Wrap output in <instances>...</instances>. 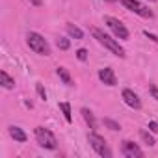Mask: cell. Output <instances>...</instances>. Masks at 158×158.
I'll use <instances>...</instances> for the list:
<instances>
[{
  "instance_id": "6da1fadb",
  "label": "cell",
  "mask_w": 158,
  "mask_h": 158,
  "mask_svg": "<svg viewBox=\"0 0 158 158\" xmlns=\"http://www.w3.org/2000/svg\"><path fill=\"white\" fill-rule=\"evenodd\" d=\"M91 34H93V37H95V39H97V41H99L102 47H106L108 50H112L115 56H119V58H125V50L119 47V43H117L115 39H112L110 35H106V34H104L102 30H99V28H93V30H91Z\"/></svg>"
},
{
  "instance_id": "7a4b0ae2",
  "label": "cell",
  "mask_w": 158,
  "mask_h": 158,
  "mask_svg": "<svg viewBox=\"0 0 158 158\" xmlns=\"http://www.w3.org/2000/svg\"><path fill=\"white\" fill-rule=\"evenodd\" d=\"M26 41H28V47H30L35 54H39V56H48V54H50V47H48L47 39H45L41 34L30 32L28 37H26Z\"/></svg>"
},
{
  "instance_id": "3957f363",
  "label": "cell",
  "mask_w": 158,
  "mask_h": 158,
  "mask_svg": "<svg viewBox=\"0 0 158 158\" xmlns=\"http://www.w3.org/2000/svg\"><path fill=\"white\" fill-rule=\"evenodd\" d=\"M35 139H37V143L41 145V147H45V149H56L58 147V139H56V136L48 130V128H45V127H35Z\"/></svg>"
},
{
  "instance_id": "277c9868",
  "label": "cell",
  "mask_w": 158,
  "mask_h": 158,
  "mask_svg": "<svg viewBox=\"0 0 158 158\" xmlns=\"http://www.w3.org/2000/svg\"><path fill=\"white\" fill-rule=\"evenodd\" d=\"M88 141H89L91 149H93L99 156H102V158H112V151H110V147L106 145L104 138H101L99 134H89V136H88Z\"/></svg>"
},
{
  "instance_id": "5b68a950",
  "label": "cell",
  "mask_w": 158,
  "mask_h": 158,
  "mask_svg": "<svg viewBox=\"0 0 158 158\" xmlns=\"http://www.w3.org/2000/svg\"><path fill=\"white\" fill-rule=\"evenodd\" d=\"M121 4H123L127 10H130L132 13H136V15H139V17H143V19H152V11H151L147 6L139 4L138 0H121Z\"/></svg>"
},
{
  "instance_id": "8992f818",
  "label": "cell",
  "mask_w": 158,
  "mask_h": 158,
  "mask_svg": "<svg viewBox=\"0 0 158 158\" xmlns=\"http://www.w3.org/2000/svg\"><path fill=\"white\" fill-rule=\"evenodd\" d=\"M104 23H106V26L115 34V37H119V39H128V30H127V26H125L119 19H115V17H104Z\"/></svg>"
},
{
  "instance_id": "52a82bcc",
  "label": "cell",
  "mask_w": 158,
  "mask_h": 158,
  "mask_svg": "<svg viewBox=\"0 0 158 158\" xmlns=\"http://www.w3.org/2000/svg\"><path fill=\"white\" fill-rule=\"evenodd\" d=\"M121 152H123L127 158H141V156H143V151H141L134 141H128V139H125V141L121 143Z\"/></svg>"
},
{
  "instance_id": "ba28073f",
  "label": "cell",
  "mask_w": 158,
  "mask_h": 158,
  "mask_svg": "<svg viewBox=\"0 0 158 158\" xmlns=\"http://www.w3.org/2000/svg\"><path fill=\"white\" fill-rule=\"evenodd\" d=\"M99 78H101L102 84H106V86H110V88H114V86L117 84V80H115V73H114L110 67L101 69V71H99Z\"/></svg>"
},
{
  "instance_id": "9c48e42d",
  "label": "cell",
  "mask_w": 158,
  "mask_h": 158,
  "mask_svg": "<svg viewBox=\"0 0 158 158\" xmlns=\"http://www.w3.org/2000/svg\"><path fill=\"white\" fill-rule=\"evenodd\" d=\"M121 97H123V101H125L130 108H134V110H139V108H141V101H139V97H138L132 89H125Z\"/></svg>"
},
{
  "instance_id": "30bf717a",
  "label": "cell",
  "mask_w": 158,
  "mask_h": 158,
  "mask_svg": "<svg viewBox=\"0 0 158 158\" xmlns=\"http://www.w3.org/2000/svg\"><path fill=\"white\" fill-rule=\"evenodd\" d=\"M10 136H11L15 141H19V143H24V141H26V134H24V130L19 128V127H15V125L10 127Z\"/></svg>"
},
{
  "instance_id": "8fae6325",
  "label": "cell",
  "mask_w": 158,
  "mask_h": 158,
  "mask_svg": "<svg viewBox=\"0 0 158 158\" xmlns=\"http://www.w3.org/2000/svg\"><path fill=\"white\" fill-rule=\"evenodd\" d=\"M0 82H2V86L6 88V89H13L15 88V80L6 73V71H0Z\"/></svg>"
},
{
  "instance_id": "7c38bea8",
  "label": "cell",
  "mask_w": 158,
  "mask_h": 158,
  "mask_svg": "<svg viewBox=\"0 0 158 158\" xmlns=\"http://www.w3.org/2000/svg\"><path fill=\"white\" fill-rule=\"evenodd\" d=\"M56 73H58V76L63 80V84L73 86V78H71V74H69V71H67L65 67H58V69H56Z\"/></svg>"
},
{
  "instance_id": "4fadbf2b",
  "label": "cell",
  "mask_w": 158,
  "mask_h": 158,
  "mask_svg": "<svg viewBox=\"0 0 158 158\" xmlns=\"http://www.w3.org/2000/svg\"><path fill=\"white\" fill-rule=\"evenodd\" d=\"M82 117L86 119V123L89 125V128H91V130H95V128H97V121H95L93 114H91L88 108H82Z\"/></svg>"
},
{
  "instance_id": "5bb4252c",
  "label": "cell",
  "mask_w": 158,
  "mask_h": 158,
  "mask_svg": "<svg viewBox=\"0 0 158 158\" xmlns=\"http://www.w3.org/2000/svg\"><path fill=\"white\" fill-rule=\"evenodd\" d=\"M67 34L71 35V37H74V39H82L84 37V32L80 30V28H78V26H74V24H67Z\"/></svg>"
},
{
  "instance_id": "9a60e30c",
  "label": "cell",
  "mask_w": 158,
  "mask_h": 158,
  "mask_svg": "<svg viewBox=\"0 0 158 158\" xmlns=\"http://www.w3.org/2000/svg\"><path fill=\"white\" fill-rule=\"evenodd\" d=\"M60 110L63 112L65 121H67V123H71V121H73V115H71V104H69V102H61V104H60Z\"/></svg>"
},
{
  "instance_id": "2e32d148",
  "label": "cell",
  "mask_w": 158,
  "mask_h": 158,
  "mask_svg": "<svg viewBox=\"0 0 158 158\" xmlns=\"http://www.w3.org/2000/svg\"><path fill=\"white\" fill-rule=\"evenodd\" d=\"M139 136H141V139H143V141H145L149 147H152V145L156 143V141H154V138H152V136H151L147 130H139Z\"/></svg>"
},
{
  "instance_id": "e0dca14e",
  "label": "cell",
  "mask_w": 158,
  "mask_h": 158,
  "mask_svg": "<svg viewBox=\"0 0 158 158\" xmlns=\"http://www.w3.org/2000/svg\"><path fill=\"white\" fill-rule=\"evenodd\" d=\"M71 47V41L67 39V37H60L58 39V48H61V50H67Z\"/></svg>"
},
{
  "instance_id": "ac0fdd59",
  "label": "cell",
  "mask_w": 158,
  "mask_h": 158,
  "mask_svg": "<svg viewBox=\"0 0 158 158\" xmlns=\"http://www.w3.org/2000/svg\"><path fill=\"white\" fill-rule=\"evenodd\" d=\"M104 125L110 128V130H121V127H119V123H115V121H112V119H104Z\"/></svg>"
},
{
  "instance_id": "d6986e66",
  "label": "cell",
  "mask_w": 158,
  "mask_h": 158,
  "mask_svg": "<svg viewBox=\"0 0 158 158\" xmlns=\"http://www.w3.org/2000/svg\"><path fill=\"white\" fill-rule=\"evenodd\" d=\"M76 58L80 60V61H86V60H88V50H86V48H78V50H76Z\"/></svg>"
},
{
  "instance_id": "ffe728a7",
  "label": "cell",
  "mask_w": 158,
  "mask_h": 158,
  "mask_svg": "<svg viewBox=\"0 0 158 158\" xmlns=\"http://www.w3.org/2000/svg\"><path fill=\"white\" fill-rule=\"evenodd\" d=\"M35 88H37V93H39V97H41L43 101H47V91L43 89V86H41V84H37Z\"/></svg>"
},
{
  "instance_id": "44dd1931",
  "label": "cell",
  "mask_w": 158,
  "mask_h": 158,
  "mask_svg": "<svg viewBox=\"0 0 158 158\" xmlns=\"http://www.w3.org/2000/svg\"><path fill=\"white\" fill-rule=\"evenodd\" d=\"M149 128H151V130H152L154 134H158V123H154V121H151V123H149Z\"/></svg>"
},
{
  "instance_id": "7402d4cb",
  "label": "cell",
  "mask_w": 158,
  "mask_h": 158,
  "mask_svg": "<svg viewBox=\"0 0 158 158\" xmlns=\"http://www.w3.org/2000/svg\"><path fill=\"white\" fill-rule=\"evenodd\" d=\"M151 95H152V99H154V101H158V88L151 86Z\"/></svg>"
},
{
  "instance_id": "603a6c76",
  "label": "cell",
  "mask_w": 158,
  "mask_h": 158,
  "mask_svg": "<svg viewBox=\"0 0 158 158\" xmlns=\"http://www.w3.org/2000/svg\"><path fill=\"white\" fill-rule=\"evenodd\" d=\"M143 34H145V37H149V39H152L154 43H158V37H156L154 34H151V32H143Z\"/></svg>"
},
{
  "instance_id": "cb8c5ba5",
  "label": "cell",
  "mask_w": 158,
  "mask_h": 158,
  "mask_svg": "<svg viewBox=\"0 0 158 158\" xmlns=\"http://www.w3.org/2000/svg\"><path fill=\"white\" fill-rule=\"evenodd\" d=\"M30 4H34V6H41V4H43V0H30Z\"/></svg>"
},
{
  "instance_id": "d4e9b609",
  "label": "cell",
  "mask_w": 158,
  "mask_h": 158,
  "mask_svg": "<svg viewBox=\"0 0 158 158\" xmlns=\"http://www.w3.org/2000/svg\"><path fill=\"white\" fill-rule=\"evenodd\" d=\"M151 2H154V0H151Z\"/></svg>"
}]
</instances>
